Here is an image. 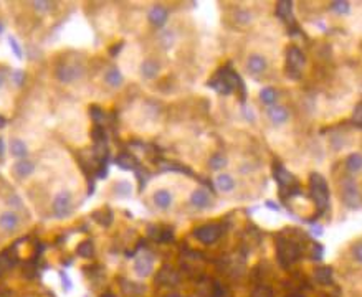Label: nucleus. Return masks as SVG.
Listing matches in <instances>:
<instances>
[{"label":"nucleus","instance_id":"obj_23","mask_svg":"<svg viewBox=\"0 0 362 297\" xmlns=\"http://www.w3.org/2000/svg\"><path fill=\"white\" fill-rule=\"evenodd\" d=\"M104 79H106L108 84L112 86V88H120V86L122 84V74H121L120 69H116V68H111L110 71L106 73Z\"/></svg>","mask_w":362,"mask_h":297},{"label":"nucleus","instance_id":"obj_48","mask_svg":"<svg viewBox=\"0 0 362 297\" xmlns=\"http://www.w3.org/2000/svg\"><path fill=\"white\" fill-rule=\"evenodd\" d=\"M2 31H4V25L0 23V33H2Z\"/></svg>","mask_w":362,"mask_h":297},{"label":"nucleus","instance_id":"obj_12","mask_svg":"<svg viewBox=\"0 0 362 297\" xmlns=\"http://www.w3.org/2000/svg\"><path fill=\"white\" fill-rule=\"evenodd\" d=\"M158 283L159 284H164V286H172L177 283V274L172 268L169 266H164L158 273Z\"/></svg>","mask_w":362,"mask_h":297},{"label":"nucleus","instance_id":"obj_14","mask_svg":"<svg viewBox=\"0 0 362 297\" xmlns=\"http://www.w3.org/2000/svg\"><path fill=\"white\" fill-rule=\"evenodd\" d=\"M14 170H15V174H17L18 177H28V175H32L35 172V164L32 160H28V159H22V160L17 162V164H15Z\"/></svg>","mask_w":362,"mask_h":297},{"label":"nucleus","instance_id":"obj_10","mask_svg":"<svg viewBox=\"0 0 362 297\" xmlns=\"http://www.w3.org/2000/svg\"><path fill=\"white\" fill-rule=\"evenodd\" d=\"M20 220L14 212H5L0 215V228H2L5 233H14L15 230L18 228Z\"/></svg>","mask_w":362,"mask_h":297},{"label":"nucleus","instance_id":"obj_43","mask_svg":"<svg viewBox=\"0 0 362 297\" xmlns=\"http://www.w3.org/2000/svg\"><path fill=\"white\" fill-rule=\"evenodd\" d=\"M266 205H268V207H272V210H274V212H278V210H280L278 205L273 203V202H266Z\"/></svg>","mask_w":362,"mask_h":297},{"label":"nucleus","instance_id":"obj_18","mask_svg":"<svg viewBox=\"0 0 362 297\" xmlns=\"http://www.w3.org/2000/svg\"><path fill=\"white\" fill-rule=\"evenodd\" d=\"M141 73H142V76L144 78H148V79H152L156 78L159 74V64L152 61V59H148V61H144L142 63V66H141Z\"/></svg>","mask_w":362,"mask_h":297},{"label":"nucleus","instance_id":"obj_28","mask_svg":"<svg viewBox=\"0 0 362 297\" xmlns=\"http://www.w3.org/2000/svg\"><path fill=\"white\" fill-rule=\"evenodd\" d=\"M208 165H210V169H212V170L224 169V167L226 165V157H225V155H222V154H215L214 157L208 160Z\"/></svg>","mask_w":362,"mask_h":297},{"label":"nucleus","instance_id":"obj_3","mask_svg":"<svg viewBox=\"0 0 362 297\" xmlns=\"http://www.w3.org/2000/svg\"><path fill=\"white\" fill-rule=\"evenodd\" d=\"M342 200H344V203L352 210L359 208L362 203L359 188L350 177H346L342 180Z\"/></svg>","mask_w":362,"mask_h":297},{"label":"nucleus","instance_id":"obj_5","mask_svg":"<svg viewBox=\"0 0 362 297\" xmlns=\"http://www.w3.org/2000/svg\"><path fill=\"white\" fill-rule=\"evenodd\" d=\"M70 212H72V195L68 192L58 193L55 200H53V213L58 218H64L68 217Z\"/></svg>","mask_w":362,"mask_h":297},{"label":"nucleus","instance_id":"obj_40","mask_svg":"<svg viewBox=\"0 0 362 297\" xmlns=\"http://www.w3.org/2000/svg\"><path fill=\"white\" fill-rule=\"evenodd\" d=\"M24 76H25V74L22 73V71H15L12 78H14V81H15V83H17V84L20 86L22 83H24Z\"/></svg>","mask_w":362,"mask_h":297},{"label":"nucleus","instance_id":"obj_36","mask_svg":"<svg viewBox=\"0 0 362 297\" xmlns=\"http://www.w3.org/2000/svg\"><path fill=\"white\" fill-rule=\"evenodd\" d=\"M354 122H356V124H360V126H362V104H359L358 107H356V111H354Z\"/></svg>","mask_w":362,"mask_h":297},{"label":"nucleus","instance_id":"obj_7","mask_svg":"<svg viewBox=\"0 0 362 297\" xmlns=\"http://www.w3.org/2000/svg\"><path fill=\"white\" fill-rule=\"evenodd\" d=\"M273 177H274V180L280 183V187L282 188H290V187L298 185V183H296V178L291 175L282 164L273 165Z\"/></svg>","mask_w":362,"mask_h":297},{"label":"nucleus","instance_id":"obj_35","mask_svg":"<svg viewBox=\"0 0 362 297\" xmlns=\"http://www.w3.org/2000/svg\"><path fill=\"white\" fill-rule=\"evenodd\" d=\"M253 297H273V293L268 288H260V289L255 291Z\"/></svg>","mask_w":362,"mask_h":297},{"label":"nucleus","instance_id":"obj_6","mask_svg":"<svg viewBox=\"0 0 362 297\" xmlns=\"http://www.w3.org/2000/svg\"><path fill=\"white\" fill-rule=\"evenodd\" d=\"M81 74H83V68L78 66V64H60L56 69V76L63 83H72V81L78 79Z\"/></svg>","mask_w":362,"mask_h":297},{"label":"nucleus","instance_id":"obj_15","mask_svg":"<svg viewBox=\"0 0 362 297\" xmlns=\"http://www.w3.org/2000/svg\"><path fill=\"white\" fill-rule=\"evenodd\" d=\"M190 203L196 208H205L210 205V197L205 190H196L190 197Z\"/></svg>","mask_w":362,"mask_h":297},{"label":"nucleus","instance_id":"obj_8","mask_svg":"<svg viewBox=\"0 0 362 297\" xmlns=\"http://www.w3.org/2000/svg\"><path fill=\"white\" fill-rule=\"evenodd\" d=\"M152 261H154V258L150 256L149 253L139 255L136 258V261H134V271L138 273V276H141V278L149 276V274L152 273Z\"/></svg>","mask_w":362,"mask_h":297},{"label":"nucleus","instance_id":"obj_4","mask_svg":"<svg viewBox=\"0 0 362 297\" xmlns=\"http://www.w3.org/2000/svg\"><path fill=\"white\" fill-rule=\"evenodd\" d=\"M194 235H196L197 240L204 243V245H212V243H215L220 238L222 228L217 225H204L194 231Z\"/></svg>","mask_w":362,"mask_h":297},{"label":"nucleus","instance_id":"obj_37","mask_svg":"<svg viewBox=\"0 0 362 297\" xmlns=\"http://www.w3.org/2000/svg\"><path fill=\"white\" fill-rule=\"evenodd\" d=\"M352 253H354V258L358 259V261L362 264V243H359V245H356V246H354Z\"/></svg>","mask_w":362,"mask_h":297},{"label":"nucleus","instance_id":"obj_17","mask_svg":"<svg viewBox=\"0 0 362 297\" xmlns=\"http://www.w3.org/2000/svg\"><path fill=\"white\" fill-rule=\"evenodd\" d=\"M217 188L220 192H232L235 188V180L234 177L228 175V174H220L217 177Z\"/></svg>","mask_w":362,"mask_h":297},{"label":"nucleus","instance_id":"obj_2","mask_svg":"<svg viewBox=\"0 0 362 297\" xmlns=\"http://www.w3.org/2000/svg\"><path fill=\"white\" fill-rule=\"evenodd\" d=\"M300 256V246L294 241L278 238V259L282 266L288 268L291 263H294Z\"/></svg>","mask_w":362,"mask_h":297},{"label":"nucleus","instance_id":"obj_13","mask_svg":"<svg viewBox=\"0 0 362 297\" xmlns=\"http://www.w3.org/2000/svg\"><path fill=\"white\" fill-rule=\"evenodd\" d=\"M167 17H169V13H167V10L164 7H154L149 12V21L156 26L164 25L167 21Z\"/></svg>","mask_w":362,"mask_h":297},{"label":"nucleus","instance_id":"obj_16","mask_svg":"<svg viewBox=\"0 0 362 297\" xmlns=\"http://www.w3.org/2000/svg\"><path fill=\"white\" fill-rule=\"evenodd\" d=\"M268 116L274 124H283L286 119H288V111L282 106H270Z\"/></svg>","mask_w":362,"mask_h":297},{"label":"nucleus","instance_id":"obj_24","mask_svg":"<svg viewBox=\"0 0 362 297\" xmlns=\"http://www.w3.org/2000/svg\"><path fill=\"white\" fill-rule=\"evenodd\" d=\"M116 164L121 167V169L124 170H132L134 167L138 165V160L132 157V155H129V154H121V155H118L116 157Z\"/></svg>","mask_w":362,"mask_h":297},{"label":"nucleus","instance_id":"obj_26","mask_svg":"<svg viewBox=\"0 0 362 297\" xmlns=\"http://www.w3.org/2000/svg\"><path fill=\"white\" fill-rule=\"evenodd\" d=\"M291 7H293V3L288 2V0H283V2H278V7H276L278 17H282L283 20L291 18Z\"/></svg>","mask_w":362,"mask_h":297},{"label":"nucleus","instance_id":"obj_33","mask_svg":"<svg viewBox=\"0 0 362 297\" xmlns=\"http://www.w3.org/2000/svg\"><path fill=\"white\" fill-rule=\"evenodd\" d=\"M8 45L12 46V51L15 53V56H17L18 59L24 56V53H22V50H20V45L17 43V40L14 38V36H8Z\"/></svg>","mask_w":362,"mask_h":297},{"label":"nucleus","instance_id":"obj_39","mask_svg":"<svg viewBox=\"0 0 362 297\" xmlns=\"http://www.w3.org/2000/svg\"><path fill=\"white\" fill-rule=\"evenodd\" d=\"M312 258H314V259H321L322 258V246L321 245H314V250H312Z\"/></svg>","mask_w":362,"mask_h":297},{"label":"nucleus","instance_id":"obj_47","mask_svg":"<svg viewBox=\"0 0 362 297\" xmlns=\"http://www.w3.org/2000/svg\"><path fill=\"white\" fill-rule=\"evenodd\" d=\"M101 297H114L112 294H104V296H101Z\"/></svg>","mask_w":362,"mask_h":297},{"label":"nucleus","instance_id":"obj_19","mask_svg":"<svg viewBox=\"0 0 362 297\" xmlns=\"http://www.w3.org/2000/svg\"><path fill=\"white\" fill-rule=\"evenodd\" d=\"M314 279H316L320 284H324V286L331 284V281H332V269L328 268V266L318 268L316 271H314Z\"/></svg>","mask_w":362,"mask_h":297},{"label":"nucleus","instance_id":"obj_41","mask_svg":"<svg viewBox=\"0 0 362 297\" xmlns=\"http://www.w3.org/2000/svg\"><path fill=\"white\" fill-rule=\"evenodd\" d=\"M62 281L64 283V286H66V289L72 288V283H70V279H68V276H66L64 273H62Z\"/></svg>","mask_w":362,"mask_h":297},{"label":"nucleus","instance_id":"obj_22","mask_svg":"<svg viewBox=\"0 0 362 297\" xmlns=\"http://www.w3.org/2000/svg\"><path fill=\"white\" fill-rule=\"evenodd\" d=\"M10 152H12L14 157L17 159H25L26 155V145L24 144V140L20 139H14L12 142H10Z\"/></svg>","mask_w":362,"mask_h":297},{"label":"nucleus","instance_id":"obj_44","mask_svg":"<svg viewBox=\"0 0 362 297\" xmlns=\"http://www.w3.org/2000/svg\"><path fill=\"white\" fill-rule=\"evenodd\" d=\"M4 152H5V145H4V140L0 139V157L4 155Z\"/></svg>","mask_w":362,"mask_h":297},{"label":"nucleus","instance_id":"obj_46","mask_svg":"<svg viewBox=\"0 0 362 297\" xmlns=\"http://www.w3.org/2000/svg\"><path fill=\"white\" fill-rule=\"evenodd\" d=\"M167 297H182V296H179V294H169Z\"/></svg>","mask_w":362,"mask_h":297},{"label":"nucleus","instance_id":"obj_9","mask_svg":"<svg viewBox=\"0 0 362 297\" xmlns=\"http://www.w3.org/2000/svg\"><path fill=\"white\" fill-rule=\"evenodd\" d=\"M266 59H264L262 55H252L248 56L246 59V69L250 71L252 74H262L266 71Z\"/></svg>","mask_w":362,"mask_h":297},{"label":"nucleus","instance_id":"obj_21","mask_svg":"<svg viewBox=\"0 0 362 297\" xmlns=\"http://www.w3.org/2000/svg\"><path fill=\"white\" fill-rule=\"evenodd\" d=\"M346 167L350 174H358L362 170V154H350L346 160Z\"/></svg>","mask_w":362,"mask_h":297},{"label":"nucleus","instance_id":"obj_27","mask_svg":"<svg viewBox=\"0 0 362 297\" xmlns=\"http://www.w3.org/2000/svg\"><path fill=\"white\" fill-rule=\"evenodd\" d=\"M131 192H132L131 183L126 182V180L118 182L114 185V193H116V195H120V197H129V195H131Z\"/></svg>","mask_w":362,"mask_h":297},{"label":"nucleus","instance_id":"obj_25","mask_svg":"<svg viewBox=\"0 0 362 297\" xmlns=\"http://www.w3.org/2000/svg\"><path fill=\"white\" fill-rule=\"evenodd\" d=\"M260 98L266 106H273L274 101H276V98H278V93L274 88H264V89H262Z\"/></svg>","mask_w":362,"mask_h":297},{"label":"nucleus","instance_id":"obj_45","mask_svg":"<svg viewBox=\"0 0 362 297\" xmlns=\"http://www.w3.org/2000/svg\"><path fill=\"white\" fill-rule=\"evenodd\" d=\"M4 126H5V121H4L2 117H0V127H4Z\"/></svg>","mask_w":362,"mask_h":297},{"label":"nucleus","instance_id":"obj_20","mask_svg":"<svg viewBox=\"0 0 362 297\" xmlns=\"http://www.w3.org/2000/svg\"><path fill=\"white\" fill-rule=\"evenodd\" d=\"M154 203L159 208H169L172 203V195L167 190H158L154 193Z\"/></svg>","mask_w":362,"mask_h":297},{"label":"nucleus","instance_id":"obj_11","mask_svg":"<svg viewBox=\"0 0 362 297\" xmlns=\"http://www.w3.org/2000/svg\"><path fill=\"white\" fill-rule=\"evenodd\" d=\"M304 63H306L304 53H302L300 48L291 46L288 50V64H290V68L298 71V69H301L302 66H304Z\"/></svg>","mask_w":362,"mask_h":297},{"label":"nucleus","instance_id":"obj_42","mask_svg":"<svg viewBox=\"0 0 362 297\" xmlns=\"http://www.w3.org/2000/svg\"><path fill=\"white\" fill-rule=\"evenodd\" d=\"M5 81H7V74H5L4 69H0V88L5 84Z\"/></svg>","mask_w":362,"mask_h":297},{"label":"nucleus","instance_id":"obj_1","mask_svg":"<svg viewBox=\"0 0 362 297\" xmlns=\"http://www.w3.org/2000/svg\"><path fill=\"white\" fill-rule=\"evenodd\" d=\"M310 180H311V195H312V200L316 202L320 213H322L324 210H326L328 202H329L328 183H326V180H324V177L320 175V174H312Z\"/></svg>","mask_w":362,"mask_h":297},{"label":"nucleus","instance_id":"obj_30","mask_svg":"<svg viewBox=\"0 0 362 297\" xmlns=\"http://www.w3.org/2000/svg\"><path fill=\"white\" fill-rule=\"evenodd\" d=\"M78 255L83 256V258L93 256V245H91L90 241H83V243H81V245L78 246Z\"/></svg>","mask_w":362,"mask_h":297},{"label":"nucleus","instance_id":"obj_34","mask_svg":"<svg viewBox=\"0 0 362 297\" xmlns=\"http://www.w3.org/2000/svg\"><path fill=\"white\" fill-rule=\"evenodd\" d=\"M34 7L38 10V12H46V10L52 8V3H50V2H42V0H36V2H34Z\"/></svg>","mask_w":362,"mask_h":297},{"label":"nucleus","instance_id":"obj_31","mask_svg":"<svg viewBox=\"0 0 362 297\" xmlns=\"http://www.w3.org/2000/svg\"><path fill=\"white\" fill-rule=\"evenodd\" d=\"M235 18H236V21H238V23L246 25V23H250L252 15L248 13L246 10H238V12H236V15H235Z\"/></svg>","mask_w":362,"mask_h":297},{"label":"nucleus","instance_id":"obj_29","mask_svg":"<svg viewBox=\"0 0 362 297\" xmlns=\"http://www.w3.org/2000/svg\"><path fill=\"white\" fill-rule=\"evenodd\" d=\"M331 8H332L336 13L348 15L349 10H350V3L346 2V0H338V2H332V3H331Z\"/></svg>","mask_w":362,"mask_h":297},{"label":"nucleus","instance_id":"obj_32","mask_svg":"<svg viewBox=\"0 0 362 297\" xmlns=\"http://www.w3.org/2000/svg\"><path fill=\"white\" fill-rule=\"evenodd\" d=\"M14 264L12 259L8 258L7 253H4V255H0V273H4L5 269H8L10 266Z\"/></svg>","mask_w":362,"mask_h":297},{"label":"nucleus","instance_id":"obj_38","mask_svg":"<svg viewBox=\"0 0 362 297\" xmlns=\"http://www.w3.org/2000/svg\"><path fill=\"white\" fill-rule=\"evenodd\" d=\"M91 114H93V116H91V117H93V121H96V122H100L101 119L104 117V116H102V111H100L98 107H91Z\"/></svg>","mask_w":362,"mask_h":297}]
</instances>
